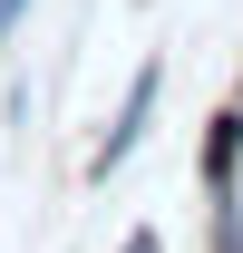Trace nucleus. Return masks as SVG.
<instances>
[{
  "mask_svg": "<svg viewBox=\"0 0 243 253\" xmlns=\"http://www.w3.org/2000/svg\"><path fill=\"white\" fill-rule=\"evenodd\" d=\"M234 156H243V117H214V136H204V175L214 185L234 175Z\"/></svg>",
  "mask_w": 243,
  "mask_h": 253,
  "instance_id": "obj_2",
  "label": "nucleus"
},
{
  "mask_svg": "<svg viewBox=\"0 0 243 253\" xmlns=\"http://www.w3.org/2000/svg\"><path fill=\"white\" fill-rule=\"evenodd\" d=\"M20 20H30V0H0V39H10V30H20Z\"/></svg>",
  "mask_w": 243,
  "mask_h": 253,
  "instance_id": "obj_3",
  "label": "nucleus"
},
{
  "mask_svg": "<svg viewBox=\"0 0 243 253\" xmlns=\"http://www.w3.org/2000/svg\"><path fill=\"white\" fill-rule=\"evenodd\" d=\"M117 253H165V244H156V234H126V244H117Z\"/></svg>",
  "mask_w": 243,
  "mask_h": 253,
  "instance_id": "obj_4",
  "label": "nucleus"
},
{
  "mask_svg": "<svg viewBox=\"0 0 243 253\" xmlns=\"http://www.w3.org/2000/svg\"><path fill=\"white\" fill-rule=\"evenodd\" d=\"M156 97H165V59H146L136 78H126V97H117V126L97 136V175H117V166L136 156V136L156 126Z\"/></svg>",
  "mask_w": 243,
  "mask_h": 253,
  "instance_id": "obj_1",
  "label": "nucleus"
}]
</instances>
